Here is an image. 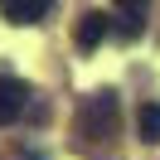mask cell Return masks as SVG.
Returning a JSON list of instances; mask_svg holds the SVG:
<instances>
[{"label": "cell", "instance_id": "1", "mask_svg": "<svg viewBox=\"0 0 160 160\" xmlns=\"http://www.w3.org/2000/svg\"><path fill=\"white\" fill-rule=\"evenodd\" d=\"M117 92L112 88H102V92H92V97H82V112H78V136H88V141H97V136H112L117 131Z\"/></svg>", "mask_w": 160, "mask_h": 160}, {"label": "cell", "instance_id": "2", "mask_svg": "<svg viewBox=\"0 0 160 160\" xmlns=\"http://www.w3.org/2000/svg\"><path fill=\"white\" fill-rule=\"evenodd\" d=\"M29 82L15 78V73H0V126H15V121L24 117V107H29Z\"/></svg>", "mask_w": 160, "mask_h": 160}, {"label": "cell", "instance_id": "3", "mask_svg": "<svg viewBox=\"0 0 160 160\" xmlns=\"http://www.w3.org/2000/svg\"><path fill=\"white\" fill-rule=\"evenodd\" d=\"M53 0H0V15H5V24H39L49 20Z\"/></svg>", "mask_w": 160, "mask_h": 160}, {"label": "cell", "instance_id": "4", "mask_svg": "<svg viewBox=\"0 0 160 160\" xmlns=\"http://www.w3.org/2000/svg\"><path fill=\"white\" fill-rule=\"evenodd\" d=\"M102 39H112V15L88 10V15L78 20V49H97Z\"/></svg>", "mask_w": 160, "mask_h": 160}, {"label": "cell", "instance_id": "5", "mask_svg": "<svg viewBox=\"0 0 160 160\" xmlns=\"http://www.w3.org/2000/svg\"><path fill=\"white\" fill-rule=\"evenodd\" d=\"M136 136L146 141V146L160 141V102H141V112H136Z\"/></svg>", "mask_w": 160, "mask_h": 160}, {"label": "cell", "instance_id": "6", "mask_svg": "<svg viewBox=\"0 0 160 160\" xmlns=\"http://www.w3.org/2000/svg\"><path fill=\"white\" fill-rule=\"evenodd\" d=\"M117 10H121V15H146L150 0H117Z\"/></svg>", "mask_w": 160, "mask_h": 160}]
</instances>
